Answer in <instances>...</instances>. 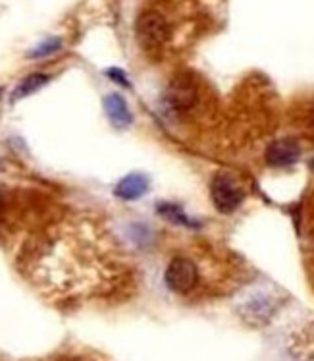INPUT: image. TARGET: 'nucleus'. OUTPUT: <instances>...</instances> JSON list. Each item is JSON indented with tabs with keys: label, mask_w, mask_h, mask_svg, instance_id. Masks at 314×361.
I'll use <instances>...</instances> for the list:
<instances>
[{
	"label": "nucleus",
	"mask_w": 314,
	"mask_h": 361,
	"mask_svg": "<svg viewBox=\"0 0 314 361\" xmlns=\"http://www.w3.org/2000/svg\"><path fill=\"white\" fill-rule=\"evenodd\" d=\"M0 201H2V197H0Z\"/></svg>",
	"instance_id": "obj_12"
},
{
	"label": "nucleus",
	"mask_w": 314,
	"mask_h": 361,
	"mask_svg": "<svg viewBox=\"0 0 314 361\" xmlns=\"http://www.w3.org/2000/svg\"><path fill=\"white\" fill-rule=\"evenodd\" d=\"M164 279H166V284H168L172 292L187 294V292H191L195 288L199 281L197 265L191 259L175 257L168 265V269H166Z\"/></svg>",
	"instance_id": "obj_3"
},
{
	"label": "nucleus",
	"mask_w": 314,
	"mask_h": 361,
	"mask_svg": "<svg viewBox=\"0 0 314 361\" xmlns=\"http://www.w3.org/2000/svg\"><path fill=\"white\" fill-rule=\"evenodd\" d=\"M170 101L177 109H185V106H189L195 101V91L185 81H175L174 85L170 87Z\"/></svg>",
	"instance_id": "obj_7"
},
{
	"label": "nucleus",
	"mask_w": 314,
	"mask_h": 361,
	"mask_svg": "<svg viewBox=\"0 0 314 361\" xmlns=\"http://www.w3.org/2000/svg\"><path fill=\"white\" fill-rule=\"evenodd\" d=\"M135 31H137V41L146 51L161 47L170 35L168 23L156 12H145L137 20V25H135Z\"/></svg>",
	"instance_id": "obj_2"
},
{
	"label": "nucleus",
	"mask_w": 314,
	"mask_h": 361,
	"mask_svg": "<svg viewBox=\"0 0 314 361\" xmlns=\"http://www.w3.org/2000/svg\"><path fill=\"white\" fill-rule=\"evenodd\" d=\"M146 190H149V180L145 176L130 174L118 182V185L114 188V195L124 201H135L139 200L141 195H145Z\"/></svg>",
	"instance_id": "obj_6"
},
{
	"label": "nucleus",
	"mask_w": 314,
	"mask_h": 361,
	"mask_svg": "<svg viewBox=\"0 0 314 361\" xmlns=\"http://www.w3.org/2000/svg\"><path fill=\"white\" fill-rule=\"evenodd\" d=\"M161 214L162 216H168L170 221L177 222V224H191V221L182 213V209H177V207H170V205H164L161 209Z\"/></svg>",
	"instance_id": "obj_10"
},
{
	"label": "nucleus",
	"mask_w": 314,
	"mask_h": 361,
	"mask_svg": "<svg viewBox=\"0 0 314 361\" xmlns=\"http://www.w3.org/2000/svg\"><path fill=\"white\" fill-rule=\"evenodd\" d=\"M104 112H106L112 126H116L120 130L132 124V112L127 109L124 97L118 95V93H110V95L104 97Z\"/></svg>",
	"instance_id": "obj_5"
},
{
	"label": "nucleus",
	"mask_w": 314,
	"mask_h": 361,
	"mask_svg": "<svg viewBox=\"0 0 314 361\" xmlns=\"http://www.w3.org/2000/svg\"><path fill=\"white\" fill-rule=\"evenodd\" d=\"M299 143L295 140H289V137L274 141L270 147L266 149V162H268L270 166H276V169L291 166V164H295V162L299 161Z\"/></svg>",
	"instance_id": "obj_4"
},
{
	"label": "nucleus",
	"mask_w": 314,
	"mask_h": 361,
	"mask_svg": "<svg viewBox=\"0 0 314 361\" xmlns=\"http://www.w3.org/2000/svg\"><path fill=\"white\" fill-rule=\"evenodd\" d=\"M60 47H62V39L60 37H49L41 41V43L37 44L33 51H30V59H44V56H51L56 51H60Z\"/></svg>",
	"instance_id": "obj_9"
},
{
	"label": "nucleus",
	"mask_w": 314,
	"mask_h": 361,
	"mask_svg": "<svg viewBox=\"0 0 314 361\" xmlns=\"http://www.w3.org/2000/svg\"><path fill=\"white\" fill-rule=\"evenodd\" d=\"M49 75L46 74H33V75H27L25 80L15 87L14 95H12V99L14 101H18V99H23V97L31 95V93H35V91H39V89L43 87L44 83H49Z\"/></svg>",
	"instance_id": "obj_8"
},
{
	"label": "nucleus",
	"mask_w": 314,
	"mask_h": 361,
	"mask_svg": "<svg viewBox=\"0 0 314 361\" xmlns=\"http://www.w3.org/2000/svg\"><path fill=\"white\" fill-rule=\"evenodd\" d=\"M211 195L214 201V207L218 209L220 213L230 214L234 213L237 207L243 203V190L235 184L234 178L220 174L212 180Z\"/></svg>",
	"instance_id": "obj_1"
},
{
	"label": "nucleus",
	"mask_w": 314,
	"mask_h": 361,
	"mask_svg": "<svg viewBox=\"0 0 314 361\" xmlns=\"http://www.w3.org/2000/svg\"><path fill=\"white\" fill-rule=\"evenodd\" d=\"M106 75H108V78H112L114 81H118V83L125 85V87L130 85V83H127V80H125L124 72H122V70H118V68H110L108 72H106Z\"/></svg>",
	"instance_id": "obj_11"
}]
</instances>
